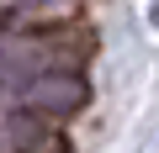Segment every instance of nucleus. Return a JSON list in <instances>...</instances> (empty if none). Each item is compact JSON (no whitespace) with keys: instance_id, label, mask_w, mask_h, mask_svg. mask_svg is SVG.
Returning <instances> with one entry per match:
<instances>
[{"instance_id":"obj_1","label":"nucleus","mask_w":159,"mask_h":153,"mask_svg":"<svg viewBox=\"0 0 159 153\" xmlns=\"http://www.w3.org/2000/svg\"><path fill=\"white\" fill-rule=\"evenodd\" d=\"M148 16H154V21H159V0H154V6H148Z\"/></svg>"}]
</instances>
